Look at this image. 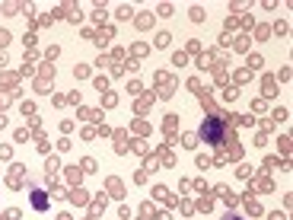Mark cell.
<instances>
[{
	"instance_id": "6da1fadb",
	"label": "cell",
	"mask_w": 293,
	"mask_h": 220,
	"mask_svg": "<svg viewBox=\"0 0 293 220\" xmlns=\"http://www.w3.org/2000/svg\"><path fill=\"white\" fill-rule=\"evenodd\" d=\"M223 134H226L223 118H204V125H201V137L207 141V144H223Z\"/></svg>"
},
{
	"instance_id": "7a4b0ae2",
	"label": "cell",
	"mask_w": 293,
	"mask_h": 220,
	"mask_svg": "<svg viewBox=\"0 0 293 220\" xmlns=\"http://www.w3.org/2000/svg\"><path fill=\"white\" fill-rule=\"evenodd\" d=\"M32 208L35 211H48V195L41 192V188H35V192H32Z\"/></svg>"
},
{
	"instance_id": "3957f363",
	"label": "cell",
	"mask_w": 293,
	"mask_h": 220,
	"mask_svg": "<svg viewBox=\"0 0 293 220\" xmlns=\"http://www.w3.org/2000/svg\"><path fill=\"white\" fill-rule=\"evenodd\" d=\"M229 220H239V217H229Z\"/></svg>"
}]
</instances>
